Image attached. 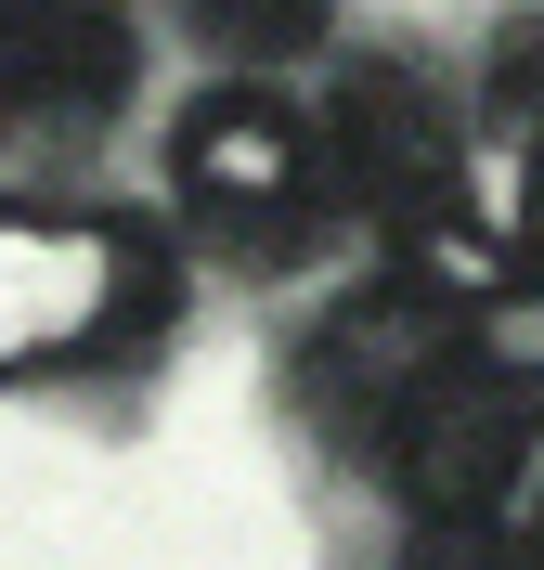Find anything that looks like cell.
I'll list each match as a JSON object with an SVG mask.
<instances>
[{
  "label": "cell",
  "instance_id": "cell-3",
  "mask_svg": "<svg viewBox=\"0 0 544 570\" xmlns=\"http://www.w3.org/2000/svg\"><path fill=\"white\" fill-rule=\"evenodd\" d=\"M479 351V298H454V285H428V273H376V285H350L325 324H311V351H298V390H311V415H325V441L350 466H376V441H389L415 402L454 376V363Z\"/></svg>",
  "mask_w": 544,
  "mask_h": 570
},
{
  "label": "cell",
  "instance_id": "cell-9",
  "mask_svg": "<svg viewBox=\"0 0 544 570\" xmlns=\"http://www.w3.org/2000/svg\"><path fill=\"white\" fill-rule=\"evenodd\" d=\"M493 234H506V273H518V298H544V142L518 156V195L493 208Z\"/></svg>",
  "mask_w": 544,
  "mask_h": 570
},
{
  "label": "cell",
  "instance_id": "cell-1",
  "mask_svg": "<svg viewBox=\"0 0 544 570\" xmlns=\"http://www.w3.org/2000/svg\"><path fill=\"white\" fill-rule=\"evenodd\" d=\"M169 195H181V220H195V247H220L234 273H286V259L337 220L325 117L286 105L273 78H220V91H195L181 130H169Z\"/></svg>",
  "mask_w": 544,
  "mask_h": 570
},
{
  "label": "cell",
  "instance_id": "cell-4",
  "mask_svg": "<svg viewBox=\"0 0 544 570\" xmlns=\"http://www.w3.org/2000/svg\"><path fill=\"white\" fill-rule=\"evenodd\" d=\"M518 466H532V363H493V351H467L389 441H376V480H389L415 519H506Z\"/></svg>",
  "mask_w": 544,
  "mask_h": 570
},
{
  "label": "cell",
  "instance_id": "cell-5",
  "mask_svg": "<svg viewBox=\"0 0 544 570\" xmlns=\"http://www.w3.org/2000/svg\"><path fill=\"white\" fill-rule=\"evenodd\" d=\"M144 78L117 0H0V142H78Z\"/></svg>",
  "mask_w": 544,
  "mask_h": 570
},
{
  "label": "cell",
  "instance_id": "cell-2",
  "mask_svg": "<svg viewBox=\"0 0 544 570\" xmlns=\"http://www.w3.org/2000/svg\"><path fill=\"white\" fill-rule=\"evenodd\" d=\"M169 324V259L130 220L0 208V376H78L130 363Z\"/></svg>",
  "mask_w": 544,
  "mask_h": 570
},
{
  "label": "cell",
  "instance_id": "cell-10",
  "mask_svg": "<svg viewBox=\"0 0 544 570\" xmlns=\"http://www.w3.org/2000/svg\"><path fill=\"white\" fill-rule=\"evenodd\" d=\"M506 519H518V532L544 544V466H532V480H518V505H506Z\"/></svg>",
  "mask_w": 544,
  "mask_h": 570
},
{
  "label": "cell",
  "instance_id": "cell-7",
  "mask_svg": "<svg viewBox=\"0 0 544 570\" xmlns=\"http://www.w3.org/2000/svg\"><path fill=\"white\" fill-rule=\"evenodd\" d=\"M402 570H544V544L518 519H415Z\"/></svg>",
  "mask_w": 544,
  "mask_h": 570
},
{
  "label": "cell",
  "instance_id": "cell-8",
  "mask_svg": "<svg viewBox=\"0 0 544 570\" xmlns=\"http://www.w3.org/2000/svg\"><path fill=\"white\" fill-rule=\"evenodd\" d=\"M493 117H506V130H518V156H532V142H544V0H532V13H506V27H493Z\"/></svg>",
  "mask_w": 544,
  "mask_h": 570
},
{
  "label": "cell",
  "instance_id": "cell-6",
  "mask_svg": "<svg viewBox=\"0 0 544 570\" xmlns=\"http://www.w3.org/2000/svg\"><path fill=\"white\" fill-rule=\"evenodd\" d=\"M195 27L220 52H247V66H286V52L325 39V0H195Z\"/></svg>",
  "mask_w": 544,
  "mask_h": 570
}]
</instances>
